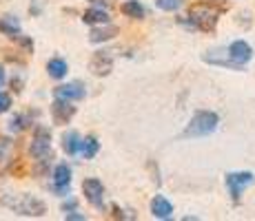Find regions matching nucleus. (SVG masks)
Wrapping results in <instances>:
<instances>
[{"label": "nucleus", "instance_id": "nucleus-15", "mask_svg": "<svg viewBox=\"0 0 255 221\" xmlns=\"http://www.w3.org/2000/svg\"><path fill=\"white\" fill-rule=\"evenodd\" d=\"M80 144H82V140L76 131H69L62 135V148H65L67 155H76L80 150Z\"/></svg>", "mask_w": 255, "mask_h": 221}, {"label": "nucleus", "instance_id": "nucleus-18", "mask_svg": "<svg viewBox=\"0 0 255 221\" xmlns=\"http://www.w3.org/2000/svg\"><path fill=\"white\" fill-rule=\"evenodd\" d=\"M98 150H100L98 140L93 135H87L85 140H82V144H80V153L85 155V159H93V157L98 155Z\"/></svg>", "mask_w": 255, "mask_h": 221}, {"label": "nucleus", "instance_id": "nucleus-19", "mask_svg": "<svg viewBox=\"0 0 255 221\" xmlns=\"http://www.w3.org/2000/svg\"><path fill=\"white\" fill-rule=\"evenodd\" d=\"M120 11L125 13V16H129V18H144V7L138 2V0H127L125 4L120 7Z\"/></svg>", "mask_w": 255, "mask_h": 221}, {"label": "nucleus", "instance_id": "nucleus-12", "mask_svg": "<svg viewBox=\"0 0 255 221\" xmlns=\"http://www.w3.org/2000/svg\"><path fill=\"white\" fill-rule=\"evenodd\" d=\"M69 184H71V168L67 164H58L53 168V188L58 193H62V190L69 188Z\"/></svg>", "mask_w": 255, "mask_h": 221}, {"label": "nucleus", "instance_id": "nucleus-16", "mask_svg": "<svg viewBox=\"0 0 255 221\" xmlns=\"http://www.w3.org/2000/svg\"><path fill=\"white\" fill-rule=\"evenodd\" d=\"M82 20H85L87 24H105V22H109V13H107L105 9L91 7V9H87V11H85Z\"/></svg>", "mask_w": 255, "mask_h": 221}, {"label": "nucleus", "instance_id": "nucleus-4", "mask_svg": "<svg viewBox=\"0 0 255 221\" xmlns=\"http://www.w3.org/2000/svg\"><path fill=\"white\" fill-rule=\"evenodd\" d=\"M29 153H31V157H36V159H45V157L51 153V133H49L45 126H38L36 133H33Z\"/></svg>", "mask_w": 255, "mask_h": 221}, {"label": "nucleus", "instance_id": "nucleus-7", "mask_svg": "<svg viewBox=\"0 0 255 221\" xmlns=\"http://www.w3.org/2000/svg\"><path fill=\"white\" fill-rule=\"evenodd\" d=\"M89 71L93 75H109L114 71V58L109 51H96L89 60Z\"/></svg>", "mask_w": 255, "mask_h": 221}, {"label": "nucleus", "instance_id": "nucleus-14", "mask_svg": "<svg viewBox=\"0 0 255 221\" xmlns=\"http://www.w3.org/2000/svg\"><path fill=\"white\" fill-rule=\"evenodd\" d=\"M118 33V27H114V24H109V22H105V24H100V27H96V29H91V33H89V40L91 42H107V40H111Z\"/></svg>", "mask_w": 255, "mask_h": 221}, {"label": "nucleus", "instance_id": "nucleus-2", "mask_svg": "<svg viewBox=\"0 0 255 221\" xmlns=\"http://www.w3.org/2000/svg\"><path fill=\"white\" fill-rule=\"evenodd\" d=\"M220 124V117L218 113L213 111H198L191 122L186 124L184 129V137H204V135H211Z\"/></svg>", "mask_w": 255, "mask_h": 221}, {"label": "nucleus", "instance_id": "nucleus-6", "mask_svg": "<svg viewBox=\"0 0 255 221\" xmlns=\"http://www.w3.org/2000/svg\"><path fill=\"white\" fill-rule=\"evenodd\" d=\"M82 193H85V199L89 201L93 208H102L105 206V186H102L100 179H96V177L85 179L82 181Z\"/></svg>", "mask_w": 255, "mask_h": 221}, {"label": "nucleus", "instance_id": "nucleus-5", "mask_svg": "<svg viewBox=\"0 0 255 221\" xmlns=\"http://www.w3.org/2000/svg\"><path fill=\"white\" fill-rule=\"evenodd\" d=\"M251 184H255V175L249 173V170H242V173H229L227 175V188L231 193L233 201L240 199V195L244 193V188H249Z\"/></svg>", "mask_w": 255, "mask_h": 221}, {"label": "nucleus", "instance_id": "nucleus-20", "mask_svg": "<svg viewBox=\"0 0 255 221\" xmlns=\"http://www.w3.org/2000/svg\"><path fill=\"white\" fill-rule=\"evenodd\" d=\"M155 7L162 11H178L182 7V0H155Z\"/></svg>", "mask_w": 255, "mask_h": 221}, {"label": "nucleus", "instance_id": "nucleus-24", "mask_svg": "<svg viewBox=\"0 0 255 221\" xmlns=\"http://www.w3.org/2000/svg\"><path fill=\"white\" fill-rule=\"evenodd\" d=\"M65 219H76V221H85V215H76V213H65Z\"/></svg>", "mask_w": 255, "mask_h": 221}, {"label": "nucleus", "instance_id": "nucleus-25", "mask_svg": "<svg viewBox=\"0 0 255 221\" xmlns=\"http://www.w3.org/2000/svg\"><path fill=\"white\" fill-rule=\"evenodd\" d=\"M2 82H4V71H2V67H0V86H2Z\"/></svg>", "mask_w": 255, "mask_h": 221}, {"label": "nucleus", "instance_id": "nucleus-21", "mask_svg": "<svg viewBox=\"0 0 255 221\" xmlns=\"http://www.w3.org/2000/svg\"><path fill=\"white\" fill-rule=\"evenodd\" d=\"M24 117L22 115H16V117H11V122H9V131H22L24 129Z\"/></svg>", "mask_w": 255, "mask_h": 221}, {"label": "nucleus", "instance_id": "nucleus-3", "mask_svg": "<svg viewBox=\"0 0 255 221\" xmlns=\"http://www.w3.org/2000/svg\"><path fill=\"white\" fill-rule=\"evenodd\" d=\"M189 18L202 31H213L215 24H218V11H213L209 4H195V7H191Z\"/></svg>", "mask_w": 255, "mask_h": 221}, {"label": "nucleus", "instance_id": "nucleus-22", "mask_svg": "<svg viewBox=\"0 0 255 221\" xmlns=\"http://www.w3.org/2000/svg\"><path fill=\"white\" fill-rule=\"evenodd\" d=\"M9 109H11V97H9L7 93H0V115L7 113Z\"/></svg>", "mask_w": 255, "mask_h": 221}, {"label": "nucleus", "instance_id": "nucleus-11", "mask_svg": "<svg viewBox=\"0 0 255 221\" xmlns=\"http://www.w3.org/2000/svg\"><path fill=\"white\" fill-rule=\"evenodd\" d=\"M151 215L158 219H169L173 215V204L166 197H162V195H155L151 199Z\"/></svg>", "mask_w": 255, "mask_h": 221}, {"label": "nucleus", "instance_id": "nucleus-1", "mask_svg": "<svg viewBox=\"0 0 255 221\" xmlns=\"http://www.w3.org/2000/svg\"><path fill=\"white\" fill-rule=\"evenodd\" d=\"M0 204L22 217H42L47 213V206L31 195H0Z\"/></svg>", "mask_w": 255, "mask_h": 221}, {"label": "nucleus", "instance_id": "nucleus-13", "mask_svg": "<svg viewBox=\"0 0 255 221\" xmlns=\"http://www.w3.org/2000/svg\"><path fill=\"white\" fill-rule=\"evenodd\" d=\"M20 20L16 16H2L0 18V33H4L7 38H20Z\"/></svg>", "mask_w": 255, "mask_h": 221}, {"label": "nucleus", "instance_id": "nucleus-17", "mask_svg": "<svg viewBox=\"0 0 255 221\" xmlns=\"http://www.w3.org/2000/svg\"><path fill=\"white\" fill-rule=\"evenodd\" d=\"M47 71L51 77H56V80H60V77L67 75V71H69V67H67V62L62 60V58H53V60L47 62Z\"/></svg>", "mask_w": 255, "mask_h": 221}, {"label": "nucleus", "instance_id": "nucleus-23", "mask_svg": "<svg viewBox=\"0 0 255 221\" xmlns=\"http://www.w3.org/2000/svg\"><path fill=\"white\" fill-rule=\"evenodd\" d=\"M7 150H9V142L7 140H0V161L7 157Z\"/></svg>", "mask_w": 255, "mask_h": 221}, {"label": "nucleus", "instance_id": "nucleus-8", "mask_svg": "<svg viewBox=\"0 0 255 221\" xmlns=\"http://www.w3.org/2000/svg\"><path fill=\"white\" fill-rule=\"evenodd\" d=\"M76 115V106H71L69 104V100H58L56 97V102L51 104V120H53V124H69L71 122V117Z\"/></svg>", "mask_w": 255, "mask_h": 221}, {"label": "nucleus", "instance_id": "nucleus-9", "mask_svg": "<svg viewBox=\"0 0 255 221\" xmlns=\"http://www.w3.org/2000/svg\"><path fill=\"white\" fill-rule=\"evenodd\" d=\"M253 58V49L249 42L244 40H235L231 42V47H229V60L233 62V65H247L249 60Z\"/></svg>", "mask_w": 255, "mask_h": 221}, {"label": "nucleus", "instance_id": "nucleus-10", "mask_svg": "<svg viewBox=\"0 0 255 221\" xmlns=\"http://www.w3.org/2000/svg\"><path fill=\"white\" fill-rule=\"evenodd\" d=\"M53 95L58 97V100H82L85 97V86L80 84V82H69V84H60L56 86V91H53Z\"/></svg>", "mask_w": 255, "mask_h": 221}]
</instances>
